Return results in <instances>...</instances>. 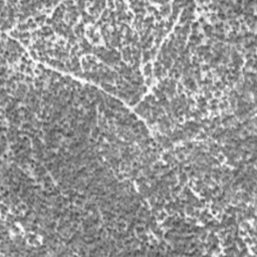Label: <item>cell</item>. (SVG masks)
Here are the masks:
<instances>
[{
    "instance_id": "cell-59",
    "label": "cell",
    "mask_w": 257,
    "mask_h": 257,
    "mask_svg": "<svg viewBox=\"0 0 257 257\" xmlns=\"http://www.w3.org/2000/svg\"><path fill=\"white\" fill-rule=\"evenodd\" d=\"M20 41L24 46H30V39H23V40H20Z\"/></svg>"
},
{
    "instance_id": "cell-45",
    "label": "cell",
    "mask_w": 257,
    "mask_h": 257,
    "mask_svg": "<svg viewBox=\"0 0 257 257\" xmlns=\"http://www.w3.org/2000/svg\"><path fill=\"white\" fill-rule=\"evenodd\" d=\"M240 224H241V225H240V226H241V228H242V229H244V230H246V231H248V230L251 228V227H250V224H249V223H247V222H244V221H242Z\"/></svg>"
},
{
    "instance_id": "cell-33",
    "label": "cell",
    "mask_w": 257,
    "mask_h": 257,
    "mask_svg": "<svg viewBox=\"0 0 257 257\" xmlns=\"http://www.w3.org/2000/svg\"><path fill=\"white\" fill-rule=\"evenodd\" d=\"M154 83V77H148L145 79V84L146 86H152Z\"/></svg>"
},
{
    "instance_id": "cell-7",
    "label": "cell",
    "mask_w": 257,
    "mask_h": 257,
    "mask_svg": "<svg viewBox=\"0 0 257 257\" xmlns=\"http://www.w3.org/2000/svg\"><path fill=\"white\" fill-rule=\"evenodd\" d=\"M151 54H150V50H144L142 53V62L143 63H148L151 60Z\"/></svg>"
},
{
    "instance_id": "cell-28",
    "label": "cell",
    "mask_w": 257,
    "mask_h": 257,
    "mask_svg": "<svg viewBox=\"0 0 257 257\" xmlns=\"http://www.w3.org/2000/svg\"><path fill=\"white\" fill-rule=\"evenodd\" d=\"M239 135H240L242 138H246V137H248V136L250 135V131L248 130V128H243L242 130L239 132Z\"/></svg>"
},
{
    "instance_id": "cell-1",
    "label": "cell",
    "mask_w": 257,
    "mask_h": 257,
    "mask_svg": "<svg viewBox=\"0 0 257 257\" xmlns=\"http://www.w3.org/2000/svg\"><path fill=\"white\" fill-rule=\"evenodd\" d=\"M101 86H102L105 91H107V93H109V94H113L114 96H117V94H118V88H117V86H114V85L111 84V83L102 81V82H101Z\"/></svg>"
},
{
    "instance_id": "cell-21",
    "label": "cell",
    "mask_w": 257,
    "mask_h": 257,
    "mask_svg": "<svg viewBox=\"0 0 257 257\" xmlns=\"http://www.w3.org/2000/svg\"><path fill=\"white\" fill-rule=\"evenodd\" d=\"M176 87H177V89H176V94H178V96L181 95V94H184L185 88H184V85L182 84V82H177Z\"/></svg>"
},
{
    "instance_id": "cell-39",
    "label": "cell",
    "mask_w": 257,
    "mask_h": 257,
    "mask_svg": "<svg viewBox=\"0 0 257 257\" xmlns=\"http://www.w3.org/2000/svg\"><path fill=\"white\" fill-rule=\"evenodd\" d=\"M211 123H212V121H211L210 118H204V119L201 120V124L203 126H210Z\"/></svg>"
},
{
    "instance_id": "cell-24",
    "label": "cell",
    "mask_w": 257,
    "mask_h": 257,
    "mask_svg": "<svg viewBox=\"0 0 257 257\" xmlns=\"http://www.w3.org/2000/svg\"><path fill=\"white\" fill-rule=\"evenodd\" d=\"M208 138V136H207V134L206 133H204V132H199L198 133V135L196 136V139H197V141H200V140H203V141H205L206 139Z\"/></svg>"
},
{
    "instance_id": "cell-13",
    "label": "cell",
    "mask_w": 257,
    "mask_h": 257,
    "mask_svg": "<svg viewBox=\"0 0 257 257\" xmlns=\"http://www.w3.org/2000/svg\"><path fill=\"white\" fill-rule=\"evenodd\" d=\"M141 241H144V242H147V241H150L149 239V234L146 233V232H142V233H139L138 236H137Z\"/></svg>"
},
{
    "instance_id": "cell-9",
    "label": "cell",
    "mask_w": 257,
    "mask_h": 257,
    "mask_svg": "<svg viewBox=\"0 0 257 257\" xmlns=\"http://www.w3.org/2000/svg\"><path fill=\"white\" fill-rule=\"evenodd\" d=\"M153 232H154L155 236L158 238L159 240L163 239V237H164V229H163V228H161L160 226H158V228H157L156 230H154Z\"/></svg>"
},
{
    "instance_id": "cell-27",
    "label": "cell",
    "mask_w": 257,
    "mask_h": 257,
    "mask_svg": "<svg viewBox=\"0 0 257 257\" xmlns=\"http://www.w3.org/2000/svg\"><path fill=\"white\" fill-rule=\"evenodd\" d=\"M212 123L215 124L217 127H220V126H221V117H220V116H215V117H213Z\"/></svg>"
},
{
    "instance_id": "cell-41",
    "label": "cell",
    "mask_w": 257,
    "mask_h": 257,
    "mask_svg": "<svg viewBox=\"0 0 257 257\" xmlns=\"http://www.w3.org/2000/svg\"><path fill=\"white\" fill-rule=\"evenodd\" d=\"M221 170H222V173L224 174V175H229L230 173H231V169H230V167L229 166H222V168H221Z\"/></svg>"
},
{
    "instance_id": "cell-5",
    "label": "cell",
    "mask_w": 257,
    "mask_h": 257,
    "mask_svg": "<svg viewBox=\"0 0 257 257\" xmlns=\"http://www.w3.org/2000/svg\"><path fill=\"white\" fill-rule=\"evenodd\" d=\"M101 133H102V128L99 126H96L94 128H91V133H90L91 134V138L98 140V138L101 135Z\"/></svg>"
},
{
    "instance_id": "cell-8",
    "label": "cell",
    "mask_w": 257,
    "mask_h": 257,
    "mask_svg": "<svg viewBox=\"0 0 257 257\" xmlns=\"http://www.w3.org/2000/svg\"><path fill=\"white\" fill-rule=\"evenodd\" d=\"M81 67H82L83 71H90V69H91V64L87 61V59L85 57H83L81 59Z\"/></svg>"
},
{
    "instance_id": "cell-15",
    "label": "cell",
    "mask_w": 257,
    "mask_h": 257,
    "mask_svg": "<svg viewBox=\"0 0 257 257\" xmlns=\"http://www.w3.org/2000/svg\"><path fill=\"white\" fill-rule=\"evenodd\" d=\"M164 68L165 69H167V70H169V69H171L172 67H173V60H172V58L170 57V58H168V59H166V60H164Z\"/></svg>"
},
{
    "instance_id": "cell-48",
    "label": "cell",
    "mask_w": 257,
    "mask_h": 257,
    "mask_svg": "<svg viewBox=\"0 0 257 257\" xmlns=\"http://www.w3.org/2000/svg\"><path fill=\"white\" fill-rule=\"evenodd\" d=\"M223 96V93L221 90H219V89H217L216 91H214L213 93V97H215V99H219V98H221Z\"/></svg>"
},
{
    "instance_id": "cell-12",
    "label": "cell",
    "mask_w": 257,
    "mask_h": 257,
    "mask_svg": "<svg viewBox=\"0 0 257 257\" xmlns=\"http://www.w3.org/2000/svg\"><path fill=\"white\" fill-rule=\"evenodd\" d=\"M195 145H196V142H191V141H186V142H184L185 149H187V150L190 151V152L195 148Z\"/></svg>"
},
{
    "instance_id": "cell-60",
    "label": "cell",
    "mask_w": 257,
    "mask_h": 257,
    "mask_svg": "<svg viewBox=\"0 0 257 257\" xmlns=\"http://www.w3.org/2000/svg\"><path fill=\"white\" fill-rule=\"evenodd\" d=\"M177 123L178 124H182V123H184L185 122V118H184V116H180V117H178L177 118Z\"/></svg>"
},
{
    "instance_id": "cell-10",
    "label": "cell",
    "mask_w": 257,
    "mask_h": 257,
    "mask_svg": "<svg viewBox=\"0 0 257 257\" xmlns=\"http://www.w3.org/2000/svg\"><path fill=\"white\" fill-rule=\"evenodd\" d=\"M26 23L28 25V28L32 29V30H35L36 28H37V25H38L37 23L34 21V19H32V18H28V20L26 21Z\"/></svg>"
},
{
    "instance_id": "cell-2",
    "label": "cell",
    "mask_w": 257,
    "mask_h": 257,
    "mask_svg": "<svg viewBox=\"0 0 257 257\" xmlns=\"http://www.w3.org/2000/svg\"><path fill=\"white\" fill-rule=\"evenodd\" d=\"M178 180H179V185L182 186V187H184V186L187 184V182H188V175H187V173L182 172V173L179 175Z\"/></svg>"
},
{
    "instance_id": "cell-44",
    "label": "cell",
    "mask_w": 257,
    "mask_h": 257,
    "mask_svg": "<svg viewBox=\"0 0 257 257\" xmlns=\"http://www.w3.org/2000/svg\"><path fill=\"white\" fill-rule=\"evenodd\" d=\"M216 159H217V161H218L219 163H223V162L225 161V156H224L222 153H219V154L216 156Z\"/></svg>"
},
{
    "instance_id": "cell-25",
    "label": "cell",
    "mask_w": 257,
    "mask_h": 257,
    "mask_svg": "<svg viewBox=\"0 0 257 257\" xmlns=\"http://www.w3.org/2000/svg\"><path fill=\"white\" fill-rule=\"evenodd\" d=\"M32 127H33V126H32L30 123L24 122V123H22V125H21V130H23V131H29Z\"/></svg>"
},
{
    "instance_id": "cell-34",
    "label": "cell",
    "mask_w": 257,
    "mask_h": 257,
    "mask_svg": "<svg viewBox=\"0 0 257 257\" xmlns=\"http://www.w3.org/2000/svg\"><path fill=\"white\" fill-rule=\"evenodd\" d=\"M44 167L46 168V170H47V171L51 172V171L53 170V168H54V162H53V161H51V162H48V163L44 164Z\"/></svg>"
},
{
    "instance_id": "cell-17",
    "label": "cell",
    "mask_w": 257,
    "mask_h": 257,
    "mask_svg": "<svg viewBox=\"0 0 257 257\" xmlns=\"http://www.w3.org/2000/svg\"><path fill=\"white\" fill-rule=\"evenodd\" d=\"M20 31L19 30H17L16 28L15 29H12L10 32H9V35L11 36V37L13 38V39H15V38H20Z\"/></svg>"
},
{
    "instance_id": "cell-18",
    "label": "cell",
    "mask_w": 257,
    "mask_h": 257,
    "mask_svg": "<svg viewBox=\"0 0 257 257\" xmlns=\"http://www.w3.org/2000/svg\"><path fill=\"white\" fill-rule=\"evenodd\" d=\"M167 216H168V214L166 213V211H163V210H162V211L159 213V215L156 217V218H157V221H158V222H160V221H161V222H163L164 220L166 219V217H167Z\"/></svg>"
},
{
    "instance_id": "cell-62",
    "label": "cell",
    "mask_w": 257,
    "mask_h": 257,
    "mask_svg": "<svg viewBox=\"0 0 257 257\" xmlns=\"http://www.w3.org/2000/svg\"><path fill=\"white\" fill-rule=\"evenodd\" d=\"M219 103V100L213 98L212 100H210V104H218Z\"/></svg>"
},
{
    "instance_id": "cell-50",
    "label": "cell",
    "mask_w": 257,
    "mask_h": 257,
    "mask_svg": "<svg viewBox=\"0 0 257 257\" xmlns=\"http://www.w3.org/2000/svg\"><path fill=\"white\" fill-rule=\"evenodd\" d=\"M199 26H200L199 22H192V23H191V29H192V30H198V29H199Z\"/></svg>"
},
{
    "instance_id": "cell-30",
    "label": "cell",
    "mask_w": 257,
    "mask_h": 257,
    "mask_svg": "<svg viewBox=\"0 0 257 257\" xmlns=\"http://www.w3.org/2000/svg\"><path fill=\"white\" fill-rule=\"evenodd\" d=\"M173 236H174V234L170 233V232L167 230V231H166V233H164V237H163V238H164V239L166 240V241H167V240H169V241H172V240H173Z\"/></svg>"
},
{
    "instance_id": "cell-20",
    "label": "cell",
    "mask_w": 257,
    "mask_h": 257,
    "mask_svg": "<svg viewBox=\"0 0 257 257\" xmlns=\"http://www.w3.org/2000/svg\"><path fill=\"white\" fill-rule=\"evenodd\" d=\"M117 135L116 134H114V133H109L108 134V136L106 137V141H107V143H109V144H112V143H115L116 142V140H117Z\"/></svg>"
},
{
    "instance_id": "cell-4",
    "label": "cell",
    "mask_w": 257,
    "mask_h": 257,
    "mask_svg": "<svg viewBox=\"0 0 257 257\" xmlns=\"http://www.w3.org/2000/svg\"><path fill=\"white\" fill-rule=\"evenodd\" d=\"M46 15L45 14H40V15H38V16H36V17H34V21L37 23L38 25H40L41 27L43 26V23L44 22H46Z\"/></svg>"
},
{
    "instance_id": "cell-56",
    "label": "cell",
    "mask_w": 257,
    "mask_h": 257,
    "mask_svg": "<svg viewBox=\"0 0 257 257\" xmlns=\"http://www.w3.org/2000/svg\"><path fill=\"white\" fill-rule=\"evenodd\" d=\"M238 235H240L241 237H245V236H247V231L244 230V229H242V230H238Z\"/></svg>"
},
{
    "instance_id": "cell-51",
    "label": "cell",
    "mask_w": 257,
    "mask_h": 257,
    "mask_svg": "<svg viewBox=\"0 0 257 257\" xmlns=\"http://www.w3.org/2000/svg\"><path fill=\"white\" fill-rule=\"evenodd\" d=\"M248 26L245 24V23H243V24H240V27H239V30H241V32H246V31H248Z\"/></svg>"
},
{
    "instance_id": "cell-26",
    "label": "cell",
    "mask_w": 257,
    "mask_h": 257,
    "mask_svg": "<svg viewBox=\"0 0 257 257\" xmlns=\"http://www.w3.org/2000/svg\"><path fill=\"white\" fill-rule=\"evenodd\" d=\"M31 38V33H29L28 31H25V32H21L20 33V40H23V39H29Z\"/></svg>"
},
{
    "instance_id": "cell-46",
    "label": "cell",
    "mask_w": 257,
    "mask_h": 257,
    "mask_svg": "<svg viewBox=\"0 0 257 257\" xmlns=\"http://www.w3.org/2000/svg\"><path fill=\"white\" fill-rule=\"evenodd\" d=\"M200 69H201V71H203V72H208L209 69H210V66H209V64H201L200 65Z\"/></svg>"
},
{
    "instance_id": "cell-19",
    "label": "cell",
    "mask_w": 257,
    "mask_h": 257,
    "mask_svg": "<svg viewBox=\"0 0 257 257\" xmlns=\"http://www.w3.org/2000/svg\"><path fill=\"white\" fill-rule=\"evenodd\" d=\"M128 166H132V165H130V164H128L125 160H123L121 163H120V166H119V169H120V171L121 172H125L126 170H127V168L128 167Z\"/></svg>"
},
{
    "instance_id": "cell-47",
    "label": "cell",
    "mask_w": 257,
    "mask_h": 257,
    "mask_svg": "<svg viewBox=\"0 0 257 257\" xmlns=\"http://www.w3.org/2000/svg\"><path fill=\"white\" fill-rule=\"evenodd\" d=\"M30 56L33 58V59H38L39 60V56H38V53L36 52L35 50H30Z\"/></svg>"
},
{
    "instance_id": "cell-32",
    "label": "cell",
    "mask_w": 257,
    "mask_h": 257,
    "mask_svg": "<svg viewBox=\"0 0 257 257\" xmlns=\"http://www.w3.org/2000/svg\"><path fill=\"white\" fill-rule=\"evenodd\" d=\"M194 209H195V208H194L192 205H187L184 210H185V213H186L188 216H191L192 213H193V211H194Z\"/></svg>"
},
{
    "instance_id": "cell-6",
    "label": "cell",
    "mask_w": 257,
    "mask_h": 257,
    "mask_svg": "<svg viewBox=\"0 0 257 257\" xmlns=\"http://www.w3.org/2000/svg\"><path fill=\"white\" fill-rule=\"evenodd\" d=\"M170 13H171V7H170L169 3H167L166 6L161 7V10H160L161 16H170Z\"/></svg>"
},
{
    "instance_id": "cell-38",
    "label": "cell",
    "mask_w": 257,
    "mask_h": 257,
    "mask_svg": "<svg viewBox=\"0 0 257 257\" xmlns=\"http://www.w3.org/2000/svg\"><path fill=\"white\" fill-rule=\"evenodd\" d=\"M182 189H183V187H182V186H180L179 184H177L175 187H173V188L171 189V192H174V193H176V194H178V195H179V193L182 191Z\"/></svg>"
},
{
    "instance_id": "cell-11",
    "label": "cell",
    "mask_w": 257,
    "mask_h": 257,
    "mask_svg": "<svg viewBox=\"0 0 257 257\" xmlns=\"http://www.w3.org/2000/svg\"><path fill=\"white\" fill-rule=\"evenodd\" d=\"M95 31H96V27L95 26H89L86 30H85V33H86V35H87V37H89L90 39L94 37L95 36Z\"/></svg>"
},
{
    "instance_id": "cell-49",
    "label": "cell",
    "mask_w": 257,
    "mask_h": 257,
    "mask_svg": "<svg viewBox=\"0 0 257 257\" xmlns=\"http://www.w3.org/2000/svg\"><path fill=\"white\" fill-rule=\"evenodd\" d=\"M181 29H182V26H181V25H177V26H175V28H174V33L176 34V36H177V35H180V33H181Z\"/></svg>"
},
{
    "instance_id": "cell-42",
    "label": "cell",
    "mask_w": 257,
    "mask_h": 257,
    "mask_svg": "<svg viewBox=\"0 0 257 257\" xmlns=\"http://www.w3.org/2000/svg\"><path fill=\"white\" fill-rule=\"evenodd\" d=\"M162 39H163V37H162V36H160V35H158L157 37H155L154 42H155V46H156L157 48L160 46V44H161V42H162Z\"/></svg>"
},
{
    "instance_id": "cell-43",
    "label": "cell",
    "mask_w": 257,
    "mask_h": 257,
    "mask_svg": "<svg viewBox=\"0 0 257 257\" xmlns=\"http://www.w3.org/2000/svg\"><path fill=\"white\" fill-rule=\"evenodd\" d=\"M135 231L137 232V234L142 233V232H145V227H144V225H136Z\"/></svg>"
},
{
    "instance_id": "cell-61",
    "label": "cell",
    "mask_w": 257,
    "mask_h": 257,
    "mask_svg": "<svg viewBox=\"0 0 257 257\" xmlns=\"http://www.w3.org/2000/svg\"><path fill=\"white\" fill-rule=\"evenodd\" d=\"M87 143H88L89 145H95V144H97V140L90 137V138H88V141H87Z\"/></svg>"
},
{
    "instance_id": "cell-14",
    "label": "cell",
    "mask_w": 257,
    "mask_h": 257,
    "mask_svg": "<svg viewBox=\"0 0 257 257\" xmlns=\"http://www.w3.org/2000/svg\"><path fill=\"white\" fill-rule=\"evenodd\" d=\"M16 29L17 30H19L20 32H25V31H27L29 28H28V25H27V23H18L17 24V26H16Z\"/></svg>"
},
{
    "instance_id": "cell-54",
    "label": "cell",
    "mask_w": 257,
    "mask_h": 257,
    "mask_svg": "<svg viewBox=\"0 0 257 257\" xmlns=\"http://www.w3.org/2000/svg\"><path fill=\"white\" fill-rule=\"evenodd\" d=\"M148 12H150V13H155L156 11H158L157 9H156V7H154V6H148V8L146 9Z\"/></svg>"
},
{
    "instance_id": "cell-31",
    "label": "cell",
    "mask_w": 257,
    "mask_h": 257,
    "mask_svg": "<svg viewBox=\"0 0 257 257\" xmlns=\"http://www.w3.org/2000/svg\"><path fill=\"white\" fill-rule=\"evenodd\" d=\"M176 159H177L179 162H183L184 160H186V155L183 153V152L177 153V154H176Z\"/></svg>"
},
{
    "instance_id": "cell-40",
    "label": "cell",
    "mask_w": 257,
    "mask_h": 257,
    "mask_svg": "<svg viewBox=\"0 0 257 257\" xmlns=\"http://www.w3.org/2000/svg\"><path fill=\"white\" fill-rule=\"evenodd\" d=\"M73 204H75L77 207H79V208H81V207H83V205H84V201H82V200H80V199H77L75 202H73Z\"/></svg>"
},
{
    "instance_id": "cell-23",
    "label": "cell",
    "mask_w": 257,
    "mask_h": 257,
    "mask_svg": "<svg viewBox=\"0 0 257 257\" xmlns=\"http://www.w3.org/2000/svg\"><path fill=\"white\" fill-rule=\"evenodd\" d=\"M222 193V189H221V187L220 186H215V187H213V189H212V195L213 196H218V195H220Z\"/></svg>"
},
{
    "instance_id": "cell-53",
    "label": "cell",
    "mask_w": 257,
    "mask_h": 257,
    "mask_svg": "<svg viewBox=\"0 0 257 257\" xmlns=\"http://www.w3.org/2000/svg\"><path fill=\"white\" fill-rule=\"evenodd\" d=\"M43 183H53L52 182V177L48 176V175H45L44 176V182Z\"/></svg>"
},
{
    "instance_id": "cell-58",
    "label": "cell",
    "mask_w": 257,
    "mask_h": 257,
    "mask_svg": "<svg viewBox=\"0 0 257 257\" xmlns=\"http://www.w3.org/2000/svg\"><path fill=\"white\" fill-rule=\"evenodd\" d=\"M158 240H159L158 238H157V239H156V238H153V239H151L150 241H151V244H152V245H154V246H156V247H157V246L159 245V243H160Z\"/></svg>"
},
{
    "instance_id": "cell-64",
    "label": "cell",
    "mask_w": 257,
    "mask_h": 257,
    "mask_svg": "<svg viewBox=\"0 0 257 257\" xmlns=\"http://www.w3.org/2000/svg\"><path fill=\"white\" fill-rule=\"evenodd\" d=\"M53 22H54V21H53V19H52V18H47V19H46V22H45V23H46L47 25H48V24H51V25H52V24H53Z\"/></svg>"
},
{
    "instance_id": "cell-55",
    "label": "cell",
    "mask_w": 257,
    "mask_h": 257,
    "mask_svg": "<svg viewBox=\"0 0 257 257\" xmlns=\"http://www.w3.org/2000/svg\"><path fill=\"white\" fill-rule=\"evenodd\" d=\"M184 93H185V95L187 96V97H191V96H193V91L191 90V89H189L188 87L187 88H185V90H184Z\"/></svg>"
},
{
    "instance_id": "cell-35",
    "label": "cell",
    "mask_w": 257,
    "mask_h": 257,
    "mask_svg": "<svg viewBox=\"0 0 257 257\" xmlns=\"http://www.w3.org/2000/svg\"><path fill=\"white\" fill-rule=\"evenodd\" d=\"M217 18L221 20V22L227 20V16H226V14H225L224 12H219V13H217Z\"/></svg>"
},
{
    "instance_id": "cell-63",
    "label": "cell",
    "mask_w": 257,
    "mask_h": 257,
    "mask_svg": "<svg viewBox=\"0 0 257 257\" xmlns=\"http://www.w3.org/2000/svg\"><path fill=\"white\" fill-rule=\"evenodd\" d=\"M106 4L108 5V9H114L115 5H116V3H114V2H107Z\"/></svg>"
},
{
    "instance_id": "cell-29",
    "label": "cell",
    "mask_w": 257,
    "mask_h": 257,
    "mask_svg": "<svg viewBox=\"0 0 257 257\" xmlns=\"http://www.w3.org/2000/svg\"><path fill=\"white\" fill-rule=\"evenodd\" d=\"M91 40H93V41H91V45L96 44V43H97V44L100 43V41H101V35H100L99 33H96L94 37L91 38Z\"/></svg>"
},
{
    "instance_id": "cell-22",
    "label": "cell",
    "mask_w": 257,
    "mask_h": 257,
    "mask_svg": "<svg viewBox=\"0 0 257 257\" xmlns=\"http://www.w3.org/2000/svg\"><path fill=\"white\" fill-rule=\"evenodd\" d=\"M213 53L211 52V51H208V52H205V54H204V56H203V59H204V61H206V62H210L211 61V59L213 58Z\"/></svg>"
},
{
    "instance_id": "cell-36",
    "label": "cell",
    "mask_w": 257,
    "mask_h": 257,
    "mask_svg": "<svg viewBox=\"0 0 257 257\" xmlns=\"http://www.w3.org/2000/svg\"><path fill=\"white\" fill-rule=\"evenodd\" d=\"M150 54H151V58H154L157 56L158 54V49L156 46H152V48L150 49Z\"/></svg>"
},
{
    "instance_id": "cell-57",
    "label": "cell",
    "mask_w": 257,
    "mask_h": 257,
    "mask_svg": "<svg viewBox=\"0 0 257 257\" xmlns=\"http://www.w3.org/2000/svg\"><path fill=\"white\" fill-rule=\"evenodd\" d=\"M205 99L206 100H212L213 99V94L211 93V91H207V93H205Z\"/></svg>"
},
{
    "instance_id": "cell-3",
    "label": "cell",
    "mask_w": 257,
    "mask_h": 257,
    "mask_svg": "<svg viewBox=\"0 0 257 257\" xmlns=\"http://www.w3.org/2000/svg\"><path fill=\"white\" fill-rule=\"evenodd\" d=\"M152 73H153V65L152 63L148 62L144 65V75L148 77H152Z\"/></svg>"
},
{
    "instance_id": "cell-16",
    "label": "cell",
    "mask_w": 257,
    "mask_h": 257,
    "mask_svg": "<svg viewBox=\"0 0 257 257\" xmlns=\"http://www.w3.org/2000/svg\"><path fill=\"white\" fill-rule=\"evenodd\" d=\"M134 20V13L132 11H128L126 13V17H125V23L126 22H132Z\"/></svg>"
},
{
    "instance_id": "cell-52",
    "label": "cell",
    "mask_w": 257,
    "mask_h": 257,
    "mask_svg": "<svg viewBox=\"0 0 257 257\" xmlns=\"http://www.w3.org/2000/svg\"><path fill=\"white\" fill-rule=\"evenodd\" d=\"M64 45H66V43H65V40L64 39H62V38H60V39H58L57 40V46H59V47H64Z\"/></svg>"
},
{
    "instance_id": "cell-37",
    "label": "cell",
    "mask_w": 257,
    "mask_h": 257,
    "mask_svg": "<svg viewBox=\"0 0 257 257\" xmlns=\"http://www.w3.org/2000/svg\"><path fill=\"white\" fill-rule=\"evenodd\" d=\"M156 203H157V197H156V195H152V196L149 198V205L153 207Z\"/></svg>"
}]
</instances>
